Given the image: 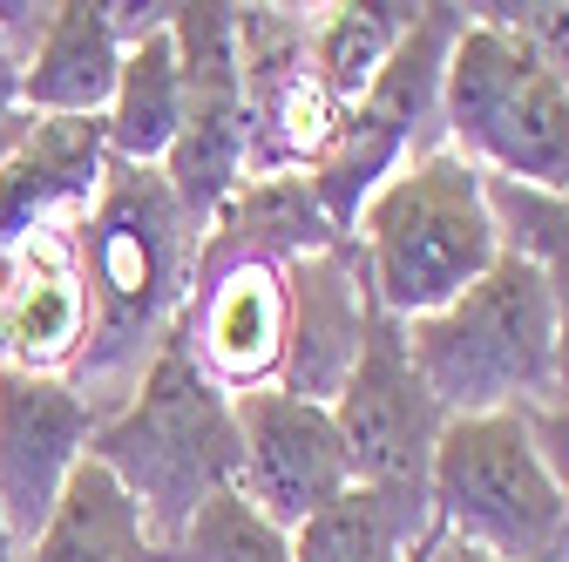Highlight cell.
Segmentation results:
<instances>
[{"label":"cell","mask_w":569,"mask_h":562,"mask_svg":"<svg viewBox=\"0 0 569 562\" xmlns=\"http://www.w3.org/2000/svg\"><path fill=\"white\" fill-rule=\"evenodd\" d=\"M352 244L367 264V292L387 319L413 325L455 305L502 258V231L488 210V170H475L448 136L420 143L352 218Z\"/></svg>","instance_id":"2"},{"label":"cell","mask_w":569,"mask_h":562,"mask_svg":"<svg viewBox=\"0 0 569 562\" xmlns=\"http://www.w3.org/2000/svg\"><path fill=\"white\" fill-rule=\"evenodd\" d=\"M177 332L190 345L197 373L218 393H258L278 387V360H284V271L278 264H231L190 278Z\"/></svg>","instance_id":"12"},{"label":"cell","mask_w":569,"mask_h":562,"mask_svg":"<svg viewBox=\"0 0 569 562\" xmlns=\"http://www.w3.org/2000/svg\"><path fill=\"white\" fill-rule=\"evenodd\" d=\"M441 129L475 170L569 197V82L495 8L461 14L441 76Z\"/></svg>","instance_id":"5"},{"label":"cell","mask_w":569,"mask_h":562,"mask_svg":"<svg viewBox=\"0 0 569 562\" xmlns=\"http://www.w3.org/2000/svg\"><path fill=\"white\" fill-rule=\"evenodd\" d=\"M177 562H292V535L271 529L238 488L210 495L177 542Z\"/></svg>","instance_id":"22"},{"label":"cell","mask_w":569,"mask_h":562,"mask_svg":"<svg viewBox=\"0 0 569 562\" xmlns=\"http://www.w3.org/2000/svg\"><path fill=\"white\" fill-rule=\"evenodd\" d=\"M109 177L102 116H0V251L41 231H76Z\"/></svg>","instance_id":"10"},{"label":"cell","mask_w":569,"mask_h":562,"mask_svg":"<svg viewBox=\"0 0 569 562\" xmlns=\"http://www.w3.org/2000/svg\"><path fill=\"white\" fill-rule=\"evenodd\" d=\"M435 542H441V535H435Z\"/></svg>","instance_id":"26"},{"label":"cell","mask_w":569,"mask_h":562,"mask_svg":"<svg viewBox=\"0 0 569 562\" xmlns=\"http://www.w3.org/2000/svg\"><path fill=\"white\" fill-rule=\"evenodd\" d=\"M407 14H413V8H373V0H367V8H360V0L312 8V21H306V61H312L319 89H326L339 109H352V102L373 89V76L387 68V54H393Z\"/></svg>","instance_id":"21"},{"label":"cell","mask_w":569,"mask_h":562,"mask_svg":"<svg viewBox=\"0 0 569 562\" xmlns=\"http://www.w3.org/2000/svg\"><path fill=\"white\" fill-rule=\"evenodd\" d=\"M76 264L89 292V345L68 380L89 407H102V387H116L109 400L122 407L170 339L197 264V231L177 210L163 170L109 157V177L76 224Z\"/></svg>","instance_id":"1"},{"label":"cell","mask_w":569,"mask_h":562,"mask_svg":"<svg viewBox=\"0 0 569 562\" xmlns=\"http://www.w3.org/2000/svg\"><path fill=\"white\" fill-rule=\"evenodd\" d=\"M488 210H495V231H502V251L529 258L542 271V285H549V305H556V380L569 393V197L488 177Z\"/></svg>","instance_id":"20"},{"label":"cell","mask_w":569,"mask_h":562,"mask_svg":"<svg viewBox=\"0 0 569 562\" xmlns=\"http://www.w3.org/2000/svg\"><path fill=\"white\" fill-rule=\"evenodd\" d=\"M407 353L448 420L475 413H536L562 400L556 380V305L542 271L502 251L475 285L407 325Z\"/></svg>","instance_id":"4"},{"label":"cell","mask_w":569,"mask_h":562,"mask_svg":"<svg viewBox=\"0 0 569 562\" xmlns=\"http://www.w3.org/2000/svg\"><path fill=\"white\" fill-rule=\"evenodd\" d=\"M367 264L360 244L339 238L326 251H306L284 264V360H278V393L332 407L352 360H360V339H367Z\"/></svg>","instance_id":"11"},{"label":"cell","mask_w":569,"mask_h":562,"mask_svg":"<svg viewBox=\"0 0 569 562\" xmlns=\"http://www.w3.org/2000/svg\"><path fill=\"white\" fill-rule=\"evenodd\" d=\"M441 522L427 488L352 481L319 515L292 529V562H427Z\"/></svg>","instance_id":"16"},{"label":"cell","mask_w":569,"mask_h":562,"mask_svg":"<svg viewBox=\"0 0 569 562\" xmlns=\"http://www.w3.org/2000/svg\"><path fill=\"white\" fill-rule=\"evenodd\" d=\"M0 562H21V542H14V529H8V515H0Z\"/></svg>","instance_id":"24"},{"label":"cell","mask_w":569,"mask_h":562,"mask_svg":"<svg viewBox=\"0 0 569 562\" xmlns=\"http://www.w3.org/2000/svg\"><path fill=\"white\" fill-rule=\"evenodd\" d=\"M461 14L468 8H413L387 68L373 76V89L352 102V116L373 122L380 136H393L400 150H413L420 129H441V76H448V54H455V34H461Z\"/></svg>","instance_id":"18"},{"label":"cell","mask_w":569,"mask_h":562,"mask_svg":"<svg viewBox=\"0 0 569 562\" xmlns=\"http://www.w3.org/2000/svg\"><path fill=\"white\" fill-rule=\"evenodd\" d=\"M231 420H238V495L271 529L292 535L306 515H319L332 495L352 488V461L332 428V407L258 387L231 400Z\"/></svg>","instance_id":"8"},{"label":"cell","mask_w":569,"mask_h":562,"mask_svg":"<svg viewBox=\"0 0 569 562\" xmlns=\"http://www.w3.org/2000/svg\"><path fill=\"white\" fill-rule=\"evenodd\" d=\"M89 461H102L129 502L142 509L157 542H183V529L197 522V509L210 495L238 488V420H231V393H218L183 332L170 325V339L157 345V360L142 367V380L129 387L122 407L102 413V428L89 441Z\"/></svg>","instance_id":"3"},{"label":"cell","mask_w":569,"mask_h":562,"mask_svg":"<svg viewBox=\"0 0 569 562\" xmlns=\"http://www.w3.org/2000/svg\"><path fill=\"white\" fill-rule=\"evenodd\" d=\"M89 345V292L76 264V231H41L8 251L0 271V367L76 373Z\"/></svg>","instance_id":"13"},{"label":"cell","mask_w":569,"mask_h":562,"mask_svg":"<svg viewBox=\"0 0 569 562\" xmlns=\"http://www.w3.org/2000/svg\"><path fill=\"white\" fill-rule=\"evenodd\" d=\"M122 41L102 14V0H54L41 41L21 54L14 109L28 116H102L116 96Z\"/></svg>","instance_id":"15"},{"label":"cell","mask_w":569,"mask_h":562,"mask_svg":"<svg viewBox=\"0 0 569 562\" xmlns=\"http://www.w3.org/2000/svg\"><path fill=\"white\" fill-rule=\"evenodd\" d=\"M177 21V14H170ZM190 96H183V68H177V41L163 34H142L136 48H122L116 68V96L102 109V136H109V157L116 163H163L170 143L183 136Z\"/></svg>","instance_id":"19"},{"label":"cell","mask_w":569,"mask_h":562,"mask_svg":"<svg viewBox=\"0 0 569 562\" xmlns=\"http://www.w3.org/2000/svg\"><path fill=\"white\" fill-rule=\"evenodd\" d=\"M427 502L448 542H468L488 562H556L562 549V488L536 454L529 413H475L448 420Z\"/></svg>","instance_id":"6"},{"label":"cell","mask_w":569,"mask_h":562,"mask_svg":"<svg viewBox=\"0 0 569 562\" xmlns=\"http://www.w3.org/2000/svg\"><path fill=\"white\" fill-rule=\"evenodd\" d=\"M0 271H8V251H0Z\"/></svg>","instance_id":"25"},{"label":"cell","mask_w":569,"mask_h":562,"mask_svg":"<svg viewBox=\"0 0 569 562\" xmlns=\"http://www.w3.org/2000/svg\"><path fill=\"white\" fill-rule=\"evenodd\" d=\"M427 562H488V555H475L468 542H448V535H441L435 549H427Z\"/></svg>","instance_id":"23"},{"label":"cell","mask_w":569,"mask_h":562,"mask_svg":"<svg viewBox=\"0 0 569 562\" xmlns=\"http://www.w3.org/2000/svg\"><path fill=\"white\" fill-rule=\"evenodd\" d=\"M21 562H177V549L150 535L129 488L102 461H82L68 474L54 515L41 522V535L21 549Z\"/></svg>","instance_id":"17"},{"label":"cell","mask_w":569,"mask_h":562,"mask_svg":"<svg viewBox=\"0 0 569 562\" xmlns=\"http://www.w3.org/2000/svg\"><path fill=\"white\" fill-rule=\"evenodd\" d=\"M346 231H332V218L319 210L306 170H258L244 177L224 203L218 218L203 224L197 238V264L190 278H210V271H231V264H292L306 251H326L339 244Z\"/></svg>","instance_id":"14"},{"label":"cell","mask_w":569,"mask_h":562,"mask_svg":"<svg viewBox=\"0 0 569 562\" xmlns=\"http://www.w3.org/2000/svg\"><path fill=\"white\" fill-rule=\"evenodd\" d=\"M332 428L346 441L352 481H387V488H427L448 413L427 393L413 353H407V325L387 319L380 305L367 312V339L352 360L339 400H332Z\"/></svg>","instance_id":"7"},{"label":"cell","mask_w":569,"mask_h":562,"mask_svg":"<svg viewBox=\"0 0 569 562\" xmlns=\"http://www.w3.org/2000/svg\"><path fill=\"white\" fill-rule=\"evenodd\" d=\"M102 407L82 400L68 373H21L0 367V515L28 549L54 515L68 474L89 461Z\"/></svg>","instance_id":"9"}]
</instances>
